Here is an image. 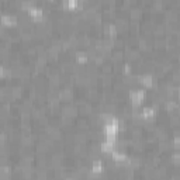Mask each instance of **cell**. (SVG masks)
<instances>
[{
    "label": "cell",
    "mask_w": 180,
    "mask_h": 180,
    "mask_svg": "<svg viewBox=\"0 0 180 180\" xmlns=\"http://www.w3.org/2000/svg\"><path fill=\"white\" fill-rule=\"evenodd\" d=\"M30 14H31L32 17H41V16H42L41 10H38V9H30Z\"/></svg>",
    "instance_id": "cell-3"
},
{
    "label": "cell",
    "mask_w": 180,
    "mask_h": 180,
    "mask_svg": "<svg viewBox=\"0 0 180 180\" xmlns=\"http://www.w3.org/2000/svg\"><path fill=\"white\" fill-rule=\"evenodd\" d=\"M3 23H4V24H13V23H14V18L9 17V16H4V17H3Z\"/></svg>",
    "instance_id": "cell-6"
},
{
    "label": "cell",
    "mask_w": 180,
    "mask_h": 180,
    "mask_svg": "<svg viewBox=\"0 0 180 180\" xmlns=\"http://www.w3.org/2000/svg\"><path fill=\"white\" fill-rule=\"evenodd\" d=\"M131 99H132L134 103H137V104L141 103L142 99H143V93H142V91H135V93L131 94Z\"/></svg>",
    "instance_id": "cell-1"
},
{
    "label": "cell",
    "mask_w": 180,
    "mask_h": 180,
    "mask_svg": "<svg viewBox=\"0 0 180 180\" xmlns=\"http://www.w3.org/2000/svg\"><path fill=\"white\" fill-rule=\"evenodd\" d=\"M86 55H83V53H80V55H77V61L79 62H86Z\"/></svg>",
    "instance_id": "cell-8"
},
{
    "label": "cell",
    "mask_w": 180,
    "mask_h": 180,
    "mask_svg": "<svg viewBox=\"0 0 180 180\" xmlns=\"http://www.w3.org/2000/svg\"><path fill=\"white\" fill-rule=\"evenodd\" d=\"M102 169H103L102 163H100V162H96V163H94V166H93V172H100Z\"/></svg>",
    "instance_id": "cell-7"
},
{
    "label": "cell",
    "mask_w": 180,
    "mask_h": 180,
    "mask_svg": "<svg viewBox=\"0 0 180 180\" xmlns=\"http://www.w3.org/2000/svg\"><path fill=\"white\" fill-rule=\"evenodd\" d=\"M175 142H176V143L179 145V143H180V137H177V138H176V141H175Z\"/></svg>",
    "instance_id": "cell-9"
},
{
    "label": "cell",
    "mask_w": 180,
    "mask_h": 180,
    "mask_svg": "<svg viewBox=\"0 0 180 180\" xmlns=\"http://www.w3.org/2000/svg\"><path fill=\"white\" fill-rule=\"evenodd\" d=\"M154 108H145L143 110V113H142V116L145 117V118H149V117H154Z\"/></svg>",
    "instance_id": "cell-2"
},
{
    "label": "cell",
    "mask_w": 180,
    "mask_h": 180,
    "mask_svg": "<svg viewBox=\"0 0 180 180\" xmlns=\"http://www.w3.org/2000/svg\"><path fill=\"white\" fill-rule=\"evenodd\" d=\"M66 6L70 7V9H75L77 6V0H68V1H66Z\"/></svg>",
    "instance_id": "cell-5"
},
{
    "label": "cell",
    "mask_w": 180,
    "mask_h": 180,
    "mask_svg": "<svg viewBox=\"0 0 180 180\" xmlns=\"http://www.w3.org/2000/svg\"><path fill=\"white\" fill-rule=\"evenodd\" d=\"M142 83L145 85V86H152V79L149 76H145V77H142V80H141Z\"/></svg>",
    "instance_id": "cell-4"
}]
</instances>
